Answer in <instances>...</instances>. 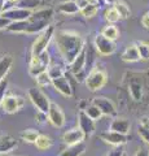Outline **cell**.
I'll use <instances>...</instances> for the list:
<instances>
[{"instance_id":"6da1fadb","label":"cell","mask_w":149,"mask_h":156,"mask_svg":"<svg viewBox=\"0 0 149 156\" xmlns=\"http://www.w3.org/2000/svg\"><path fill=\"white\" fill-rule=\"evenodd\" d=\"M55 42L64 60L71 64L75 57L86 48V42L78 33L70 30L55 31Z\"/></svg>"},{"instance_id":"7a4b0ae2","label":"cell","mask_w":149,"mask_h":156,"mask_svg":"<svg viewBox=\"0 0 149 156\" xmlns=\"http://www.w3.org/2000/svg\"><path fill=\"white\" fill-rule=\"evenodd\" d=\"M55 37V29L53 26H48L44 31L39 34V37L36 38L31 48V56H39L40 53L47 51V47L52 41V38Z\"/></svg>"},{"instance_id":"3957f363","label":"cell","mask_w":149,"mask_h":156,"mask_svg":"<svg viewBox=\"0 0 149 156\" xmlns=\"http://www.w3.org/2000/svg\"><path fill=\"white\" fill-rule=\"evenodd\" d=\"M49 53L47 51H44L43 53H40L39 56H31L30 60V69H29V73L32 77H38L40 73L48 70V66H49Z\"/></svg>"},{"instance_id":"277c9868","label":"cell","mask_w":149,"mask_h":156,"mask_svg":"<svg viewBox=\"0 0 149 156\" xmlns=\"http://www.w3.org/2000/svg\"><path fill=\"white\" fill-rule=\"evenodd\" d=\"M29 99H30L31 103L36 107L38 111L48 113L52 101L48 99V96L40 89H38V87H32V89L29 90Z\"/></svg>"},{"instance_id":"5b68a950","label":"cell","mask_w":149,"mask_h":156,"mask_svg":"<svg viewBox=\"0 0 149 156\" xmlns=\"http://www.w3.org/2000/svg\"><path fill=\"white\" fill-rule=\"evenodd\" d=\"M84 82H86V86L91 91H97L100 89H103L105 83H107V73L103 69H93L88 73Z\"/></svg>"},{"instance_id":"8992f818","label":"cell","mask_w":149,"mask_h":156,"mask_svg":"<svg viewBox=\"0 0 149 156\" xmlns=\"http://www.w3.org/2000/svg\"><path fill=\"white\" fill-rule=\"evenodd\" d=\"M31 14H32L31 9L14 7V8L8 9L5 12H3L0 17L7 18L9 22H17V21H26V20H29L31 17Z\"/></svg>"},{"instance_id":"52a82bcc","label":"cell","mask_w":149,"mask_h":156,"mask_svg":"<svg viewBox=\"0 0 149 156\" xmlns=\"http://www.w3.org/2000/svg\"><path fill=\"white\" fill-rule=\"evenodd\" d=\"M93 46L96 48V51H97L100 55H103V56H109L115 51V43L113 41H110V39L105 38L103 34L96 35Z\"/></svg>"},{"instance_id":"ba28073f","label":"cell","mask_w":149,"mask_h":156,"mask_svg":"<svg viewBox=\"0 0 149 156\" xmlns=\"http://www.w3.org/2000/svg\"><path fill=\"white\" fill-rule=\"evenodd\" d=\"M23 104H25V100L20 96L16 95H8L3 99L2 101V109L5 112V113H16L17 111H20Z\"/></svg>"},{"instance_id":"9c48e42d","label":"cell","mask_w":149,"mask_h":156,"mask_svg":"<svg viewBox=\"0 0 149 156\" xmlns=\"http://www.w3.org/2000/svg\"><path fill=\"white\" fill-rule=\"evenodd\" d=\"M48 121L56 126V128H62L65 125V113L60 108V105H57L56 103H51L49 111H48Z\"/></svg>"},{"instance_id":"30bf717a","label":"cell","mask_w":149,"mask_h":156,"mask_svg":"<svg viewBox=\"0 0 149 156\" xmlns=\"http://www.w3.org/2000/svg\"><path fill=\"white\" fill-rule=\"evenodd\" d=\"M100 138H101L104 142H107L112 146H123L128 142V135L117 133V131H112V130L101 133L100 134Z\"/></svg>"},{"instance_id":"8fae6325","label":"cell","mask_w":149,"mask_h":156,"mask_svg":"<svg viewBox=\"0 0 149 156\" xmlns=\"http://www.w3.org/2000/svg\"><path fill=\"white\" fill-rule=\"evenodd\" d=\"M78 122H79V129L83 131L86 136H90L93 134L95 131V121L87 116L84 111H79L78 115Z\"/></svg>"},{"instance_id":"7c38bea8","label":"cell","mask_w":149,"mask_h":156,"mask_svg":"<svg viewBox=\"0 0 149 156\" xmlns=\"http://www.w3.org/2000/svg\"><path fill=\"white\" fill-rule=\"evenodd\" d=\"M52 85H53L55 89L64 96H71L73 95L74 89H73V86L70 85L69 80L65 76H61L59 78H53V80H52Z\"/></svg>"},{"instance_id":"4fadbf2b","label":"cell","mask_w":149,"mask_h":156,"mask_svg":"<svg viewBox=\"0 0 149 156\" xmlns=\"http://www.w3.org/2000/svg\"><path fill=\"white\" fill-rule=\"evenodd\" d=\"M92 104H95L96 107H99V109L103 112V115H107V116L115 115V107L112 103V100H109L108 98L96 96V98H93Z\"/></svg>"},{"instance_id":"5bb4252c","label":"cell","mask_w":149,"mask_h":156,"mask_svg":"<svg viewBox=\"0 0 149 156\" xmlns=\"http://www.w3.org/2000/svg\"><path fill=\"white\" fill-rule=\"evenodd\" d=\"M84 138H86V135H84V133L79 128L66 131V133L62 135V140H64V143L68 144V146L76 144V143H82Z\"/></svg>"},{"instance_id":"9a60e30c","label":"cell","mask_w":149,"mask_h":156,"mask_svg":"<svg viewBox=\"0 0 149 156\" xmlns=\"http://www.w3.org/2000/svg\"><path fill=\"white\" fill-rule=\"evenodd\" d=\"M52 17H53V9L47 8V9H40V11L32 12L31 17L29 18V21L31 22H49Z\"/></svg>"},{"instance_id":"2e32d148","label":"cell","mask_w":149,"mask_h":156,"mask_svg":"<svg viewBox=\"0 0 149 156\" xmlns=\"http://www.w3.org/2000/svg\"><path fill=\"white\" fill-rule=\"evenodd\" d=\"M97 51H96V48L95 46L92 44H88V47L86 48V66H84V72L87 73V76H88V73L91 70H93V65H95V62H96V56H97Z\"/></svg>"},{"instance_id":"e0dca14e","label":"cell","mask_w":149,"mask_h":156,"mask_svg":"<svg viewBox=\"0 0 149 156\" xmlns=\"http://www.w3.org/2000/svg\"><path fill=\"white\" fill-rule=\"evenodd\" d=\"M128 90H130V95L134 100H141L143 98V83L139 80H135V78H132L131 81L128 82Z\"/></svg>"},{"instance_id":"ac0fdd59","label":"cell","mask_w":149,"mask_h":156,"mask_svg":"<svg viewBox=\"0 0 149 156\" xmlns=\"http://www.w3.org/2000/svg\"><path fill=\"white\" fill-rule=\"evenodd\" d=\"M16 147H17V142L13 136H11V135L0 136V154L2 155L11 152V151L14 150Z\"/></svg>"},{"instance_id":"d6986e66","label":"cell","mask_w":149,"mask_h":156,"mask_svg":"<svg viewBox=\"0 0 149 156\" xmlns=\"http://www.w3.org/2000/svg\"><path fill=\"white\" fill-rule=\"evenodd\" d=\"M130 128H131V125H130V122L126 119H115L110 124V130L112 131H117V133L126 134V135H128Z\"/></svg>"},{"instance_id":"ffe728a7","label":"cell","mask_w":149,"mask_h":156,"mask_svg":"<svg viewBox=\"0 0 149 156\" xmlns=\"http://www.w3.org/2000/svg\"><path fill=\"white\" fill-rule=\"evenodd\" d=\"M84 66H86V48L75 57V60L70 64V72L75 76V74H78V73L83 72Z\"/></svg>"},{"instance_id":"44dd1931","label":"cell","mask_w":149,"mask_h":156,"mask_svg":"<svg viewBox=\"0 0 149 156\" xmlns=\"http://www.w3.org/2000/svg\"><path fill=\"white\" fill-rule=\"evenodd\" d=\"M122 60L126 62H135L140 60V55H139L136 44H131L124 50V52L122 53Z\"/></svg>"},{"instance_id":"7402d4cb","label":"cell","mask_w":149,"mask_h":156,"mask_svg":"<svg viewBox=\"0 0 149 156\" xmlns=\"http://www.w3.org/2000/svg\"><path fill=\"white\" fill-rule=\"evenodd\" d=\"M57 9H59V12L64 13V14H76L78 12H80L78 4H76V2H74V0L62 2Z\"/></svg>"},{"instance_id":"603a6c76","label":"cell","mask_w":149,"mask_h":156,"mask_svg":"<svg viewBox=\"0 0 149 156\" xmlns=\"http://www.w3.org/2000/svg\"><path fill=\"white\" fill-rule=\"evenodd\" d=\"M86 150V146L84 143H76V144H71V146H68L60 154V156H80Z\"/></svg>"},{"instance_id":"cb8c5ba5","label":"cell","mask_w":149,"mask_h":156,"mask_svg":"<svg viewBox=\"0 0 149 156\" xmlns=\"http://www.w3.org/2000/svg\"><path fill=\"white\" fill-rule=\"evenodd\" d=\"M113 7L115 8V11L118 12L121 20H126L130 17V14H131V9H130L128 4L122 2V0H117V2L113 4Z\"/></svg>"},{"instance_id":"d4e9b609","label":"cell","mask_w":149,"mask_h":156,"mask_svg":"<svg viewBox=\"0 0 149 156\" xmlns=\"http://www.w3.org/2000/svg\"><path fill=\"white\" fill-rule=\"evenodd\" d=\"M12 57L11 56H3L2 58H0V81L4 80V77L7 76V73L9 72V69H11L12 66Z\"/></svg>"},{"instance_id":"484cf974","label":"cell","mask_w":149,"mask_h":156,"mask_svg":"<svg viewBox=\"0 0 149 156\" xmlns=\"http://www.w3.org/2000/svg\"><path fill=\"white\" fill-rule=\"evenodd\" d=\"M35 146H36V148L40 150V151L49 150L52 147V139L49 138V136L44 135V134H40L39 136H38V139L35 142Z\"/></svg>"},{"instance_id":"4316f807","label":"cell","mask_w":149,"mask_h":156,"mask_svg":"<svg viewBox=\"0 0 149 156\" xmlns=\"http://www.w3.org/2000/svg\"><path fill=\"white\" fill-rule=\"evenodd\" d=\"M101 34L105 38H108V39H110V41H113V42L115 41V39H118V37H119L118 29L115 27L114 25H107L101 30Z\"/></svg>"},{"instance_id":"83f0119b","label":"cell","mask_w":149,"mask_h":156,"mask_svg":"<svg viewBox=\"0 0 149 156\" xmlns=\"http://www.w3.org/2000/svg\"><path fill=\"white\" fill-rule=\"evenodd\" d=\"M40 134L38 133V130H34V129H27L25 131L21 133V139L25 140V142H29V143H35L38 136Z\"/></svg>"},{"instance_id":"f1b7e54d","label":"cell","mask_w":149,"mask_h":156,"mask_svg":"<svg viewBox=\"0 0 149 156\" xmlns=\"http://www.w3.org/2000/svg\"><path fill=\"white\" fill-rule=\"evenodd\" d=\"M97 12H99V5H97V4H90L88 3L84 8L80 9V13L83 14L86 18H92V17H95L96 14H97Z\"/></svg>"},{"instance_id":"f546056e","label":"cell","mask_w":149,"mask_h":156,"mask_svg":"<svg viewBox=\"0 0 149 156\" xmlns=\"http://www.w3.org/2000/svg\"><path fill=\"white\" fill-rule=\"evenodd\" d=\"M104 16H105V20H107L109 23H115L121 20V17H119V14L117 11H115L114 7H109L107 11H105Z\"/></svg>"},{"instance_id":"4dcf8cb0","label":"cell","mask_w":149,"mask_h":156,"mask_svg":"<svg viewBox=\"0 0 149 156\" xmlns=\"http://www.w3.org/2000/svg\"><path fill=\"white\" fill-rule=\"evenodd\" d=\"M139 55H140V60L148 61L149 60V44L145 42H137L136 43Z\"/></svg>"},{"instance_id":"1f68e13d","label":"cell","mask_w":149,"mask_h":156,"mask_svg":"<svg viewBox=\"0 0 149 156\" xmlns=\"http://www.w3.org/2000/svg\"><path fill=\"white\" fill-rule=\"evenodd\" d=\"M84 112L87 113V116L88 117H91L93 121H96V120H99L100 117L103 116V112L99 109V107H96L95 104H91V105H88L87 108L84 109Z\"/></svg>"},{"instance_id":"d6a6232c","label":"cell","mask_w":149,"mask_h":156,"mask_svg":"<svg viewBox=\"0 0 149 156\" xmlns=\"http://www.w3.org/2000/svg\"><path fill=\"white\" fill-rule=\"evenodd\" d=\"M35 80H36V82H38V85L42 86V87H43V86H48V85L52 83V77L49 76L48 70L40 73V74L38 76V77H35Z\"/></svg>"},{"instance_id":"836d02e7","label":"cell","mask_w":149,"mask_h":156,"mask_svg":"<svg viewBox=\"0 0 149 156\" xmlns=\"http://www.w3.org/2000/svg\"><path fill=\"white\" fill-rule=\"evenodd\" d=\"M48 68H49L48 73H49V76L52 77V80L64 76V70H62V68L60 65H53V66H48Z\"/></svg>"},{"instance_id":"e575fe53","label":"cell","mask_w":149,"mask_h":156,"mask_svg":"<svg viewBox=\"0 0 149 156\" xmlns=\"http://www.w3.org/2000/svg\"><path fill=\"white\" fill-rule=\"evenodd\" d=\"M7 90H8V81L5 80V78H4V80L0 81V105H2L3 99L5 98Z\"/></svg>"},{"instance_id":"d590c367","label":"cell","mask_w":149,"mask_h":156,"mask_svg":"<svg viewBox=\"0 0 149 156\" xmlns=\"http://www.w3.org/2000/svg\"><path fill=\"white\" fill-rule=\"evenodd\" d=\"M137 131H139V135L141 136V139H143L147 144H149V129L144 128V126H141V125H139Z\"/></svg>"},{"instance_id":"8d00e7d4","label":"cell","mask_w":149,"mask_h":156,"mask_svg":"<svg viewBox=\"0 0 149 156\" xmlns=\"http://www.w3.org/2000/svg\"><path fill=\"white\" fill-rule=\"evenodd\" d=\"M123 155H124L123 146H114L108 154V156H123Z\"/></svg>"},{"instance_id":"74e56055","label":"cell","mask_w":149,"mask_h":156,"mask_svg":"<svg viewBox=\"0 0 149 156\" xmlns=\"http://www.w3.org/2000/svg\"><path fill=\"white\" fill-rule=\"evenodd\" d=\"M36 117H38V122H39V124H43V122H46V121H47V119H48V115H47V113H44V112L38 111V115H36Z\"/></svg>"},{"instance_id":"f35d334b","label":"cell","mask_w":149,"mask_h":156,"mask_svg":"<svg viewBox=\"0 0 149 156\" xmlns=\"http://www.w3.org/2000/svg\"><path fill=\"white\" fill-rule=\"evenodd\" d=\"M141 25L145 29H149V12L144 13V16L141 18Z\"/></svg>"},{"instance_id":"ab89813d","label":"cell","mask_w":149,"mask_h":156,"mask_svg":"<svg viewBox=\"0 0 149 156\" xmlns=\"http://www.w3.org/2000/svg\"><path fill=\"white\" fill-rule=\"evenodd\" d=\"M9 22L7 18H4V17H0V29H7V26L9 25Z\"/></svg>"},{"instance_id":"60d3db41","label":"cell","mask_w":149,"mask_h":156,"mask_svg":"<svg viewBox=\"0 0 149 156\" xmlns=\"http://www.w3.org/2000/svg\"><path fill=\"white\" fill-rule=\"evenodd\" d=\"M135 156H149V151L147 148H139Z\"/></svg>"},{"instance_id":"b9f144b4","label":"cell","mask_w":149,"mask_h":156,"mask_svg":"<svg viewBox=\"0 0 149 156\" xmlns=\"http://www.w3.org/2000/svg\"><path fill=\"white\" fill-rule=\"evenodd\" d=\"M140 125H141V126H144V128L149 129V117H144V119H141Z\"/></svg>"},{"instance_id":"7bdbcfd3","label":"cell","mask_w":149,"mask_h":156,"mask_svg":"<svg viewBox=\"0 0 149 156\" xmlns=\"http://www.w3.org/2000/svg\"><path fill=\"white\" fill-rule=\"evenodd\" d=\"M76 2V4H78V7H79V9H82V8H84L86 5H87V0H75Z\"/></svg>"},{"instance_id":"ee69618b","label":"cell","mask_w":149,"mask_h":156,"mask_svg":"<svg viewBox=\"0 0 149 156\" xmlns=\"http://www.w3.org/2000/svg\"><path fill=\"white\" fill-rule=\"evenodd\" d=\"M4 3H5V0H0V16H2L3 9H4Z\"/></svg>"},{"instance_id":"f6af8a7d","label":"cell","mask_w":149,"mask_h":156,"mask_svg":"<svg viewBox=\"0 0 149 156\" xmlns=\"http://www.w3.org/2000/svg\"><path fill=\"white\" fill-rule=\"evenodd\" d=\"M99 2L100 0H87V3H90V4H99Z\"/></svg>"},{"instance_id":"bcb514c9","label":"cell","mask_w":149,"mask_h":156,"mask_svg":"<svg viewBox=\"0 0 149 156\" xmlns=\"http://www.w3.org/2000/svg\"><path fill=\"white\" fill-rule=\"evenodd\" d=\"M105 2H107L108 4H110V5H113V4H114L115 2H117V0H105Z\"/></svg>"},{"instance_id":"7dc6e473","label":"cell","mask_w":149,"mask_h":156,"mask_svg":"<svg viewBox=\"0 0 149 156\" xmlns=\"http://www.w3.org/2000/svg\"><path fill=\"white\" fill-rule=\"evenodd\" d=\"M4 156H13V155H4Z\"/></svg>"},{"instance_id":"c3c4849f","label":"cell","mask_w":149,"mask_h":156,"mask_svg":"<svg viewBox=\"0 0 149 156\" xmlns=\"http://www.w3.org/2000/svg\"><path fill=\"white\" fill-rule=\"evenodd\" d=\"M123 156H127V155H126V154H124V155H123Z\"/></svg>"},{"instance_id":"681fc988","label":"cell","mask_w":149,"mask_h":156,"mask_svg":"<svg viewBox=\"0 0 149 156\" xmlns=\"http://www.w3.org/2000/svg\"><path fill=\"white\" fill-rule=\"evenodd\" d=\"M0 156H4V155H2V154H0Z\"/></svg>"}]
</instances>
